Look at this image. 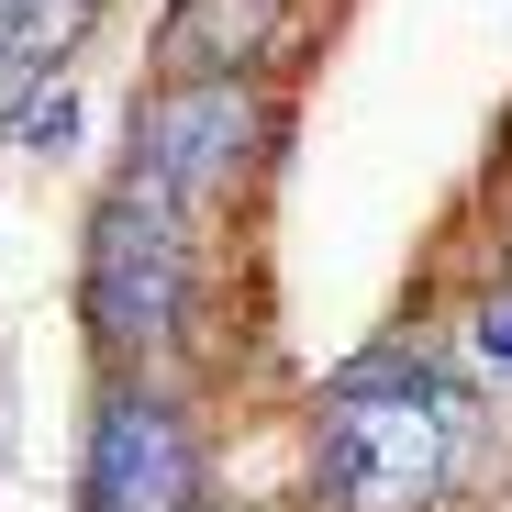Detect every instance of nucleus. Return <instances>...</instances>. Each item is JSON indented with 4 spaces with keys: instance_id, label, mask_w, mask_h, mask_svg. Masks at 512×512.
I'll use <instances>...</instances> for the list:
<instances>
[{
    "instance_id": "nucleus-4",
    "label": "nucleus",
    "mask_w": 512,
    "mask_h": 512,
    "mask_svg": "<svg viewBox=\"0 0 512 512\" xmlns=\"http://www.w3.org/2000/svg\"><path fill=\"white\" fill-rule=\"evenodd\" d=\"M212 479V423L190 379H101L78 423V512H201Z\"/></svg>"
},
{
    "instance_id": "nucleus-1",
    "label": "nucleus",
    "mask_w": 512,
    "mask_h": 512,
    "mask_svg": "<svg viewBox=\"0 0 512 512\" xmlns=\"http://www.w3.org/2000/svg\"><path fill=\"white\" fill-rule=\"evenodd\" d=\"M479 457L490 401L423 334H390L312 379V512H457Z\"/></svg>"
},
{
    "instance_id": "nucleus-10",
    "label": "nucleus",
    "mask_w": 512,
    "mask_h": 512,
    "mask_svg": "<svg viewBox=\"0 0 512 512\" xmlns=\"http://www.w3.org/2000/svg\"><path fill=\"white\" fill-rule=\"evenodd\" d=\"M501 223H512V212H501Z\"/></svg>"
},
{
    "instance_id": "nucleus-9",
    "label": "nucleus",
    "mask_w": 512,
    "mask_h": 512,
    "mask_svg": "<svg viewBox=\"0 0 512 512\" xmlns=\"http://www.w3.org/2000/svg\"><path fill=\"white\" fill-rule=\"evenodd\" d=\"M201 512H245V501H223V490H212V501H201Z\"/></svg>"
},
{
    "instance_id": "nucleus-6",
    "label": "nucleus",
    "mask_w": 512,
    "mask_h": 512,
    "mask_svg": "<svg viewBox=\"0 0 512 512\" xmlns=\"http://www.w3.org/2000/svg\"><path fill=\"white\" fill-rule=\"evenodd\" d=\"M101 23V0H0V123H23L56 67L78 56V34Z\"/></svg>"
},
{
    "instance_id": "nucleus-3",
    "label": "nucleus",
    "mask_w": 512,
    "mask_h": 512,
    "mask_svg": "<svg viewBox=\"0 0 512 512\" xmlns=\"http://www.w3.org/2000/svg\"><path fill=\"white\" fill-rule=\"evenodd\" d=\"M279 156H290V78H145L112 179L156 190L179 223L234 245L256 190L279 179Z\"/></svg>"
},
{
    "instance_id": "nucleus-2",
    "label": "nucleus",
    "mask_w": 512,
    "mask_h": 512,
    "mask_svg": "<svg viewBox=\"0 0 512 512\" xmlns=\"http://www.w3.org/2000/svg\"><path fill=\"white\" fill-rule=\"evenodd\" d=\"M212 279L223 245L179 223L156 190L112 179L78 234V323H90L101 379H190L212 346Z\"/></svg>"
},
{
    "instance_id": "nucleus-5",
    "label": "nucleus",
    "mask_w": 512,
    "mask_h": 512,
    "mask_svg": "<svg viewBox=\"0 0 512 512\" xmlns=\"http://www.w3.org/2000/svg\"><path fill=\"white\" fill-rule=\"evenodd\" d=\"M334 0H167L145 78H290Z\"/></svg>"
},
{
    "instance_id": "nucleus-7",
    "label": "nucleus",
    "mask_w": 512,
    "mask_h": 512,
    "mask_svg": "<svg viewBox=\"0 0 512 512\" xmlns=\"http://www.w3.org/2000/svg\"><path fill=\"white\" fill-rule=\"evenodd\" d=\"M446 357H457V379H468L479 401H512V279H479V290L457 301Z\"/></svg>"
},
{
    "instance_id": "nucleus-8",
    "label": "nucleus",
    "mask_w": 512,
    "mask_h": 512,
    "mask_svg": "<svg viewBox=\"0 0 512 512\" xmlns=\"http://www.w3.org/2000/svg\"><path fill=\"white\" fill-rule=\"evenodd\" d=\"M12 134H23L34 156H67V134H78V90H67V78H56V90H45V101H34V112L12 123Z\"/></svg>"
}]
</instances>
